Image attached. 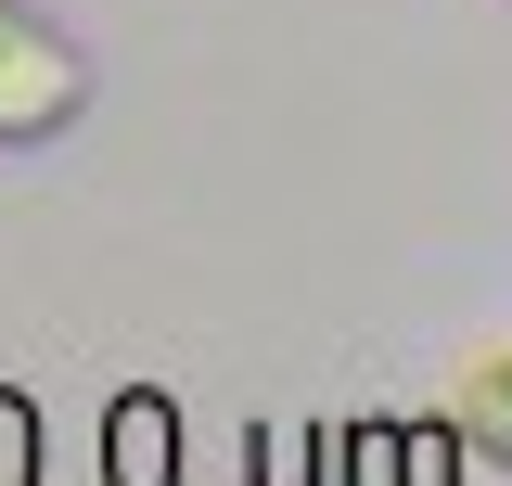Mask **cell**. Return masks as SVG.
<instances>
[{"label": "cell", "mask_w": 512, "mask_h": 486, "mask_svg": "<svg viewBox=\"0 0 512 486\" xmlns=\"http://www.w3.org/2000/svg\"><path fill=\"white\" fill-rule=\"evenodd\" d=\"M77 116H90V52L64 39L39 0H0V154L64 141Z\"/></svg>", "instance_id": "obj_1"}, {"label": "cell", "mask_w": 512, "mask_h": 486, "mask_svg": "<svg viewBox=\"0 0 512 486\" xmlns=\"http://www.w3.org/2000/svg\"><path fill=\"white\" fill-rule=\"evenodd\" d=\"M128 486H167V397H128V435H116Z\"/></svg>", "instance_id": "obj_3"}, {"label": "cell", "mask_w": 512, "mask_h": 486, "mask_svg": "<svg viewBox=\"0 0 512 486\" xmlns=\"http://www.w3.org/2000/svg\"><path fill=\"white\" fill-rule=\"evenodd\" d=\"M0 474H26V410H0Z\"/></svg>", "instance_id": "obj_4"}, {"label": "cell", "mask_w": 512, "mask_h": 486, "mask_svg": "<svg viewBox=\"0 0 512 486\" xmlns=\"http://www.w3.org/2000/svg\"><path fill=\"white\" fill-rule=\"evenodd\" d=\"M461 435H474L487 461H512V359H487L474 384H461Z\"/></svg>", "instance_id": "obj_2"}]
</instances>
